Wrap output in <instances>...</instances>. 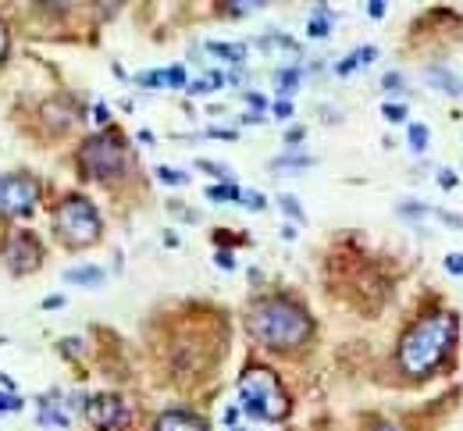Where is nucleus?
Returning <instances> with one entry per match:
<instances>
[{
    "label": "nucleus",
    "instance_id": "obj_20",
    "mask_svg": "<svg viewBox=\"0 0 463 431\" xmlns=\"http://www.w3.org/2000/svg\"><path fill=\"white\" fill-rule=\"evenodd\" d=\"M307 33H310L314 40H325V36L332 33V22H328V15H317V18H310V26H307Z\"/></svg>",
    "mask_w": 463,
    "mask_h": 431
},
{
    "label": "nucleus",
    "instance_id": "obj_5",
    "mask_svg": "<svg viewBox=\"0 0 463 431\" xmlns=\"http://www.w3.org/2000/svg\"><path fill=\"white\" fill-rule=\"evenodd\" d=\"M79 164L93 178H118L129 171V150L114 132H104V136L86 139V146L79 150Z\"/></svg>",
    "mask_w": 463,
    "mask_h": 431
},
{
    "label": "nucleus",
    "instance_id": "obj_9",
    "mask_svg": "<svg viewBox=\"0 0 463 431\" xmlns=\"http://www.w3.org/2000/svg\"><path fill=\"white\" fill-rule=\"evenodd\" d=\"M157 431H207V424L196 417V413H185V410H168L157 417Z\"/></svg>",
    "mask_w": 463,
    "mask_h": 431
},
{
    "label": "nucleus",
    "instance_id": "obj_14",
    "mask_svg": "<svg viewBox=\"0 0 463 431\" xmlns=\"http://www.w3.org/2000/svg\"><path fill=\"white\" fill-rule=\"evenodd\" d=\"M374 58H378V50H374V47H360L353 58H346V61L339 65V75H349L353 68H360V65H371Z\"/></svg>",
    "mask_w": 463,
    "mask_h": 431
},
{
    "label": "nucleus",
    "instance_id": "obj_23",
    "mask_svg": "<svg viewBox=\"0 0 463 431\" xmlns=\"http://www.w3.org/2000/svg\"><path fill=\"white\" fill-rule=\"evenodd\" d=\"M381 114H385V121H406V107L403 104H385Z\"/></svg>",
    "mask_w": 463,
    "mask_h": 431
},
{
    "label": "nucleus",
    "instance_id": "obj_36",
    "mask_svg": "<svg viewBox=\"0 0 463 431\" xmlns=\"http://www.w3.org/2000/svg\"><path fill=\"white\" fill-rule=\"evenodd\" d=\"M61 303H65L61 296H47V300H43V310H54V307H61Z\"/></svg>",
    "mask_w": 463,
    "mask_h": 431
},
{
    "label": "nucleus",
    "instance_id": "obj_39",
    "mask_svg": "<svg viewBox=\"0 0 463 431\" xmlns=\"http://www.w3.org/2000/svg\"><path fill=\"white\" fill-rule=\"evenodd\" d=\"M246 100H250L254 107H264V97H261V93H246Z\"/></svg>",
    "mask_w": 463,
    "mask_h": 431
},
{
    "label": "nucleus",
    "instance_id": "obj_29",
    "mask_svg": "<svg viewBox=\"0 0 463 431\" xmlns=\"http://www.w3.org/2000/svg\"><path fill=\"white\" fill-rule=\"evenodd\" d=\"M271 111H275V118H293V104L289 100H278Z\"/></svg>",
    "mask_w": 463,
    "mask_h": 431
},
{
    "label": "nucleus",
    "instance_id": "obj_25",
    "mask_svg": "<svg viewBox=\"0 0 463 431\" xmlns=\"http://www.w3.org/2000/svg\"><path fill=\"white\" fill-rule=\"evenodd\" d=\"M157 178L168 182V185H182V182H185V175H178V171H171V168H157Z\"/></svg>",
    "mask_w": 463,
    "mask_h": 431
},
{
    "label": "nucleus",
    "instance_id": "obj_4",
    "mask_svg": "<svg viewBox=\"0 0 463 431\" xmlns=\"http://www.w3.org/2000/svg\"><path fill=\"white\" fill-rule=\"evenodd\" d=\"M54 225H58V236L68 243V246H89L100 239V214L89 200L82 196H68L58 214H54Z\"/></svg>",
    "mask_w": 463,
    "mask_h": 431
},
{
    "label": "nucleus",
    "instance_id": "obj_6",
    "mask_svg": "<svg viewBox=\"0 0 463 431\" xmlns=\"http://www.w3.org/2000/svg\"><path fill=\"white\" fill-rule=\"evenodd\" d=\"M40 200V182L33 175H0V210L29 214Z\"/></svg>",
    "mask_w": 463,
    "mask_h": 431
},
{
    "label": "nucleus",
    "instance_id": "obj_11",
    "mask_svg": "<svg viewBox=\"0 0 463 431\" xmlns=\"http://www.w3.org/2000/svg\"><path fill=\"white\" fill-rule=\"evenodd\" d=\"M54 399H58V395H43V399H36V406H40V424H47V427H68L72 417H68L61 406H54Z\"/></svg>",
    "mask_w": 463,
    "mask_h": 431
},
{
    "label": "nucleus",
    "instance_id": "obj_17",
    "mask_svg": "<svg viewBox=\"0 0 463 431\" xmlns=\"http://www.w3.org/2000/svg\"><path fill=\"white\" fill-rule=\"evenodd\" d=\"M410 150H417V153L427 150V125H420V121L410 125Z\"/></svg>",
    "mask_w": 463,
    "mask_h": 431
},
{
    "label": "nucleus",
    "instance_id": "obj_10",
    "mask_svg": "<svg viewBox=\"0 0 463 431\" xmlns=\"http://www.w3.org/2000/svg\"><path fill=\"white\" fill-rule=\"evenodd\" d=\"M104 268H97V264H79V268H68L65 271V282H75V285H82V289H97V285H104Z\"/></svg>",
    "mask_w": 463,
    "mask_h": 431
},
{
    "label": "nucleus",
    "instance_id": "obj_38",
    "mask_svg": "<svg viewBox=\"0 0 463 431\" xmlns=\"http://www.w3.org/2000/svg\"><path fill=\"white\" fill-rule=\"evenodd\" d=\"M367 15H371V18H381V15H385V4H371Z\"/></svg>",
    "mask_w": 463,
    "mask_h": 431
},
{
    "label": "nucleus",
    "instance_id": "obj_8",
    "mask_svg": "<svg viewBox=\"0 0 463 431\" xmlns=\"http://www.w3.org/2000/svg\"><path fill=\"white\" fill-rule=\"evenodd\" d=\"M40 261H43L40 243L29 232H18L11 239V246H8V268H11V275H29V271L40 268Z\"/></svg>",
    "mask_w": 463,
    "mask_h": 431
},
{
    "label": "nucleus",
    "instance_id": "obj_34",
    "mask_svg": "<svg viewBox=\"0 0 463 431\" xmlns=\"http://www.w3.org/2000/svg\"><path fill=\"white\" fill-rule=\"evenodd\" d=\"M214 261H217V268H236V261H232V257H228V253H217V257H214Z\"/></svg>",
    "mask_w": 463,
    "mask_h": 431
},
{
    "label": "nucleus",
    "instance_id": "obj_32",
    "mask_svg": "<svg viewBox=\"0 0 463 431\" xmlns=\"http://www.w3.org/2000/svg\"><path fill=\"white\" fill-rule=\"evenodd\" d=\"M381 86H385L388 93H392V89L399 93V89H403V79H399V75H385V82H381Z\"/></svg>",
    "mask_w": 463,
    "mask_h": 431
},
{
    "label": "nucleus",
    "instance_id": "obj_28",
    "mask_svg": "<svg viewBox=\"0 0 463 431\" xmlns=\"http://www.w3.org/2000/svg\"><path fill=\"white\" fill-rule=\"evenodd\" d=\"M445 271H452V275H463V257H459V253L445 257Z\"/></svg>",
    "mask_w": 463,
    "mask_h": 431
},
{
    "label": "nucleus",
    "instance_id": "obj_15",
    "mask_svg": "<svg viewBox=\"0 0 463 431\" xmlns=\"http://www.w3.org/2000/svg\"><path fill=\"white\" fill-rule=\"evenodd\" d=\"M239 192H243V189L228 185V182H224V185H210V189H207V196H210L214 203H239Z\"/></svg>",
    "mask_w": 463,
    "mask_h": 431
},
{
    "label": "nucleus",
    "instance_id": "obj_30",
    "mask_svg": "<svg viewBox=\"0 0 463 431\" xmlns=\"http://www.w3.org/2000/svg\"><path fill=\"white\" fill-rule=\"evenodd\" d=\"M207 136H210V139H224V143H232V139H236V132H232V129H210Z\"/></svg>",
    "mask_w": 463,
    "mask_h": 431
},
{
    "label": "nucleus",
    "instance_id": "obj_18",
    "mask_svg": "<svg viewBox=\"0 0 463 431\" xmlns=\"http://www.w3.org/2000/svg\"><path fill=\"white\" fill-rule=\"evenodd\" d=\"M136 82H139L143 89H160V86H168V82H164V68H160V72H139Z\"/></svg>",
    "mask_w": 463,
    "mask_h": 431
},
{
    "label": "nucleus",
    "instance_id": "obj_24",
    "mask_svg": "<svg viewBox=\"0 0 463 431\" xmlns=\"http://www.w3.org/2000/svg\"><path fill=\"white\" fill-rule=\"evenodd\" d=\"M239 203H243V207H250V210H264V203H268V200H264L261 192H239Z\"/></svg>",
    "mask_w": 463,
    "mask_h": 431
},
{
    "label": "nucleus",
    "instance_id": "obj_2",
    "mask_svg": "<svg viewBox=\"0 0 463 431\" xmlns=\"http://www.w3.org/2000/svg\"><path fill=\"white\" fill-rule=\"evenodd\" d=\"M250 335L268 349H296L310 339V317L289 300H264L246 317Z\"/></svg>",
    "mask_w": 463,
    "mask_h": 431
},
{
    "label": "nucleus",
    "instance_id": "obj_19",
    "mask_svg": "<svg viewBox=\"0 0 463 431\" xmlns=\"http://www.w3.org/2000/svg\"><path fill=\"white\" fill-rule=\"evenodd\" d=\"M278 207H282V210L289 214L293 222H307V214H303V207H300V203H296L293 196H278Z\"/></svg>",
    "mask_w": 463,
    "mask_h": 431
},
{
    "label": "nucleus",
    "instance_id": "obj_22",
    "mask_svg": "<svg viewBox=\"0 0 463 431\" xmlns=\"http://www.w3.org/2000/svg\"><path fill=\"white\" fill-rule=\"evenodd\" d=\"M278 82H282V93H293V89L300 86V72H296V68H289V72H282V75H278Z\"/></svg>",
    "mask_w": 463,
    "mask_h": 431
},
{
    "label": "nucleus",
    "instance_id": "obj_26",
    "mask_svg": "<svg viewBox=\"0 0 463 431\" xmlns=\"http://www.w3.org/2000/svg\"><path fill=\"white\" fill-rule=\"evenodd\" d=\"M196 168H203L207 175H217V178H228V168H224V164H214V160H200Z\"/></svg>",
    "mask_w": 463,
    "mask_h": 431
},
{
    "label": "nucleus",
    "instance_id": "obj_7",
    "mask_svg": "<svg viewBox=\"0 0 463 431\" xmlns=\"http://www.w3.org/2000/svg\"><path fill=\"white\" fill-rule=\"evenodd\" d=\"M82 410H86L89 424H97V427H125L129 417H132V410L118 395H107V392L104 395H89L82 403Z\"/></svg>",
    "mask_w": 463,
    "mask_h": 431
},
{
    "label": "nucleus",
    "instance_id": "obj_40",
    "mask_svg": "<svg viewBox=\"0 0 463 431\" xmlns=\"http://www.w3.org/2000/svg\"><path fill=\"white\" fill-rule=\"evenodd\" d=\"M374 431H399L396 424H388V420H381V424H374Z\"/></svg>",
    "mask_w": 463,
    "mask_h": 431
},
{
    "label": "nucleus",
    "instance_id": "obj_1",
    "mask_svg": "<svg viewBox=\"0 0 463 431\" xmlns=\"http://www.w3.org/2000/svg\"><path fill=\"white\" fill-rule=\"evenodd\" d=\"M452 342H456V317L445 314V310L427 314L424 321H417L403 335V342H399V367L410 378H424V374H431L445 360Z\"/></svg>",
    "mask_w": 463,
    "mask_h": 431
},
{
    "label": "nucleus",
    "instance_id": "obj_27",
    "mask_svg": "<svg viewBox=\"0 0 463 431\" xmlns=\"http://www.w3.org/2000/svg\"><path fill=\"white\" fill-rule=\"evenodd\" d=\"M0 410H22V399H18V395H8V392H0Z\"/></svg>",
    "mask_w": 463,
    "mask_h": 431
},
{
    "label": "nucleus",
    "instance_id": "obj_16",
    "mask_svg": "<svg viewBox=\"0 0 463 431\" xmlns=\"http://www.w3.org/2000/svg\"><path fill=\"white\" fill-rule=\"evenodd\" d=\"M221 86H224V75L221 72H207L200 82H189V93H214Z\"/></svg>",
    "mask_w": 463,
    "mask_h": 431
},
{
    "label": "nucleus",
    "instance_id": "obj_31",
    "mask_svg": "<svg viewBox=\"0 0 463 431\" xmlns=\"http://www.w3.org/2000/svg\"><path fill=\"white\" fill-rule=\"evenodd\" d=\"M107 118H111V111H107L104 104H97V107H93V121H97V125H107Z\"/></svg>",
    "mask_w": 463,
    "mask_h": 431
},
{
    "label": "nucleus",
    "instance_id": "obj_33",
    "mask_svg": "<svg viewBox=\"0 0 463 431\" xmlns=\"http://www.w3.org/2000/svg\"><path fill=\"white\" fill-rule=\"evenodd\" d=\"M438 185H442V189H452V185H456V175H452V171H438Z\"/></svg>",
    "mask_w": 463,
    "mask_h": 431
},
{
    "label": "nucleus",
    "instance_id": "obj_13",
    "mask_svg": "<svg viewBox=\"0 0 463 431\" xmlns=\"http://www.w3.org/2000/svg\"><path fill=\"white\" fill-rule=\"evenodd\" d=\"M207 50L217 54V58H224V61H243V58H246V47H243V43H221V40H214V43H207Z\"/></svg>",
    "mask_w": 463,
    "mask_h": 431
},
{
    "label": "nucleus",
    "instance_id": "obj_37",
    "mask_svg": "<svg viewBox=\"0 0 463 431\" xmlns=\"http://www.w3.org/2000/svg\"><path fill=\"white\" fill-rule=\"evenodd\" d=\"M4 54H8V29L0 26V58H4Z\"/></svg>",
    "mask_w": 463,
    "mask_h": 431
},
{
    "label": "nucleus",
    "instance_id": "obj_35",
    "mask_svg": "<svg viewBox=\"0 0 463 431\" xmlns=\"http://www.w3.org/2000/svg\"><path fill=\"white\" fill-rule=\"evenodd\" d=\"M300 139H303V129H293V132H289V136H285V143H289V146H296V143H300Z\"/></svg>",
    "mask_w": 463,
    "mask_h": 431
},
{
    "label": "nucleus",
    "instance_id": "obj_3",
    "mask_svg": "<svg viewBox=\"0 0 463 431\" xmlns=\"http://www.w3.org/2000/svg\"><path fill=\"white\" fill-rule=\"evenodd\" d=\"M239 403L257 420H282L289 413V395H285L282 381L275 378V371H268V367L243 371V378H239Z\"/></svg>",
    "mask_w": 463,
    "mask_h": 431
},
{
    "label": "nucleus",
    "instance_id": "obj_12",
    "mask_svg": "<svg viewBox=\"0 0 463 431\" xmlns=\"http://www.w3.org/2000/svg\"><path fill=\"white\" fill-rule=\"evenodd\" d=\"M427 79H431V86L435 89H445V93H452V97H459L463 93V86L452 79V72H442V68H427Z\"/></svg>",
    "mask_w": 463,
    "mask_h": 431
},
{
    "label": "nucleus",
    "instance_id": "obj_21",
    "mask_svg": "<svg viewBox=\"0 0 463 431\" xmlns=\"http://www.w3.org/2000/svg\"><path fill=\"white\" fill-rule=\"evenodd\" d=\"M164 82H168L171 89H182V86H189V82H185V68H182V65H171V68H164Z\"/></svg>",
    "mask_w": 463,
    "mask_h": 431
}]
</instances>
